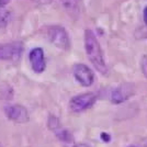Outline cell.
<instances>
[{
	"instance_id": "5bb4252c",
	"label": "cell",
	"mask_w": 147,
	"mask_h": 147,
	"mask_svg": "<svg viewBox=\"0 0 147 147\" xmlns=\"http://www.w3.org/2000/svg\"><path fill=\"white\" fill-rule=\"evenodd\" d=\"M34 1H36L37 3H42V5H49L52 0H34Z\"/></svg>"
},
{
	"instance_id": "2e32d148",
	"label": "cell",
	"mask_w": 147,
	"mask_h": 147,
	"mask_svg": "<svg viewBox=\"0 0 147 147\" xmlns=\"http://www.w3.org/2000/svg\"><path fill=\"white\" fill-rule=\"evenodd\" d=\"M61 1L65 5V6H67V7L71 6V2H73L71 0H61Z\"/></svg>"
},
{
	"instance_id": "3957f363",
	"label": "cell",
	"mask_w": 147,
	"mask_h": 147,
	"mask_svg": "<svg viewBox=\"0 0 147 147\" xmlns=\"http://www.w3.org/2000/svg\"><path fill=\"white\" fill-rule=\"evenodd\" d=\"M97 100V97L92 92H87L82 94H78L76 97L71 98L69 102V108L73 112H82V111L89 109L92 107Z\"/></svg>"
},
{
	"instance_id": "8fae6325",
	"label": "cell",
	"mask_w": 147,
	"mask_h": 147,
	"mask_svg": "<svg viewBox=\"0 0 147 147\" xmlns=\"http://www.w3.org/2000/svg\"><path fill=\"white\" fill-rule=\"evenodd\" d=\"M47 125H49V127L52 129V131H56L57 129L61 127V124H59L58 119H57L56 117H54V115H49Z\"/></svg>"
},
{
	"instance_id": "6da1fadb",
	"label": "cell",
	"mask_w": 147,
	"mask_h": 147,
	"mask_svg": "<svg viewBox=\"0 0 147 147\" xmlns=\"http://www.w3.org/2000/svg\"><path fill=\"white\" fill-rule=\"evenodd\" d=\"M85 47H86L88 58L92 63L94 68L102 75H107L108 66L104 61L102 49H101V46H100L93 31H91L90 29H87L86 33H85Z\"/></svg>"
},
{
	"instance_id": "ba28073f",
	"label": "cell",
	"mask_w": 147,
	"mask_h": 147,
	"mask_svg": "<svg viewBox=\"0 0 147 147\" xmlns=\"http://www.w3.org/2000/svg\"><path fill=\"white\" fill-rule=\"evenodd\" d=\"M132 96V89L127 86H120L111 92V101L114 104L123 103Z\"/></svg>"
},
{
	"instance_id": "9c48e42d",
	"label": "cell",
	"mask_w": 147,
	"mask_h": 147,
	"mask_svg": "<svg viewBox=\"0 0 147 147\" xmlns=\"http://www.w3.org/2000/svg\"><path fill=\"white\" fill-rule=\"evenodd\" d=\"M55 135L57 136V138L59 141L64 142V143H73L74 138H73V135L70 134V132L66 129H63V127H59L57 129L56 131H54Z\"/></svg>"
},
{
	"instance_id": "5b68a950",
	"label": "cell",
	"mask_w": 147,
	"mask_h": 147,
	"mask_svg": "<svg viewBox=\"0 0 147 147\" xmlns=\"http://www.w3.org/2000/svg\"><path fill=\"white\" fill-rule=\"evenodd\" d=\"M6 117L16 123H26L30 120L29 112L21 104H10L5 108Z\"/></svg>"
},
{
	"instance_id": "d6986e66",
	"label": "cell",
	"mask_w": 147,
	"mask_h": 147,
	"mask_svg": "<svg viewBox=\"0 0 147 147\" xmlns=\"http://www.w3.org/2000/svg\"><path fill=\"white\" fill-rule=\"evenodd\" d=\"M129 147H141V146H135V145H133V146H129Z\"/></svg>"
},
{
	"instance_id": "7c38bea8",
	"label": "cell",
	"mask_w": 147,
	"mask_h": 147,
	"mask_svg": "<svg viewBox=\"0 0 147 147\" xmlns=\"http://www.w3.org/2000/svg\"><path fill=\"white\" fill-rule=\"evenodd\" d=\"M141 69L142 73L147 78V55H144L141 59Z\"/></svg>"
},
{
	"instance_id": "30bf717a",
	"label": "cell",
	"mask_w": 147,
	"mask_h": 147,
	"mask_svg": "<svg viewBox=\"0 0 147 147\" xmlns=\"http://www.w3.org/2000/svg\"><path fill=\"white\" fill-rule=\"evenodd\" d=\"M11 18V13L5 8H0V29H5Z\"/></svg>"
},
{
	"instance_id": "277c9868",
	"label": "cell",
	"mask_w": 147,
	"mask_h": 147,
	"mask_svg": "<svg viewBox=\"0 0 147 147\" xmlns=\"http://www.w3.org/2000/svg\"><path fill=\"white\" fill-rule=\"evenodd\" d=\"M23 52V44L21 42L0 44V61H17Z\"/></svg>"
},
{
	"instance_id": "9a60e30c",
	"label": "cell",
	"mask_w": 147,
	"mask_h": 147,
	"mask_svg": "<svg viewBox=\"0 0 147 147\" xmlns=\"http://www.w3.org/2000/svg\"><path fill=\"white\" fill-rule=\"evenodd\" d=\"M10 0H0V8H5L7 3H9Z\"/></svg>"
},
{
	"instance_id": "8992f818",
	"label": "cell",
	"mask_w": 147,
	"mask_h": 147,
	"mask_svg": "<svg viewBox=\"0 0 147 147\" xmlns=\"http://www.w3.org/2000/svg\"><path fill=\"white\" fill-rule=\"evenodd\" d=\"M74 76L76 80L79 82L81 86L84 87H89L93 84L94 80V76L91 69L84 65V64H77L74 66Z\"/></svg>"
},
{
	"instance_id": "e0dca14e",
	"label": "cell",
	"mask_w": 147,
	"mask_h": 147,
	"mask_svg": "<svg viewBox=\"0 0 147 147\" xmlns=\"http://www.w3.org/2000/svg\"><path fill=\"white\" fill-rule=\"evenodd\" d=\"M144 21H145V23L147 24V7L144 9Z\"/></svg>"
},
{
	"instance_id": "7a4b0ae2",
	"label": "cell",
	"mask_w": 147,
	"mask_h": 147,
	"mask_svg": "<svg viewBox=\"0 0 147 147\" xmlns=\"http://www.w3.org/2000/svg\"><path fill=\"white\" fill-rule=\"evenodd\" d=\"M47 36H49V41L58 49H67L70 45L67 31L63 26H59V25L51 26L47 31Z\"/></svg>"
},
{
	"instance_id": "ac0fdd59",
	"label": "cell",
	"mask_w": 147,
	"mask_h": 147,
	"mask_svg": "<svg viewBox=\"0 0 147 147\" xmlns=\"http://www.w3.org/2000/svg\"><path fill=\"white\" fill-rule=\"evenodd\" d=\"M73 147H89L88 145H85V144H78V145H74Z\"/></svg>"
},
{
	"instance_id": "52a82bcc",
	"label": "cell",
	"mask_w": 147,
	"mask_h": 147,
	"mask_svg": "<svg viewBox=\"0 0 147 147\" xmlns=\"http://www.w3.org/2000/svg\"><path fill=\"white\" fill-rule=\"evenodd\" d=\"M29 58H30L32 69L35 73L41 74L45 70L46 64H45V57H44V52L42 49L40 47L33 49L29 54Z\"/></svg>"
},
{
	"instance_id": "4fadbf2b",
	"label": "cell",
	"mask_w": 147,
	"mask_h": 147,
	"mask_svg": "<svg viewBox=\"0 0 147 147\" xmlns=\"http://www.w3.org/2000/svg\"><path fill=\"white\" fill-rule=\"evenodd\" d=\"M101 137H102V140H103L104 142L110 141V135H108L107 133H102V134H101Z\"/></svg>"
}]
</instances>
